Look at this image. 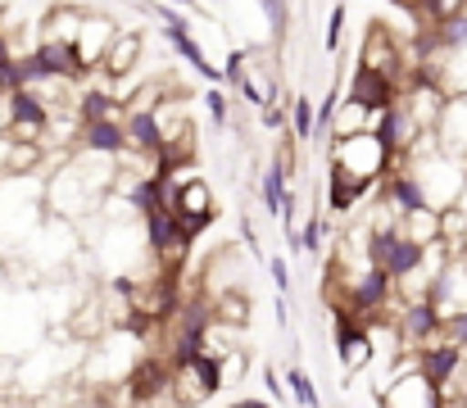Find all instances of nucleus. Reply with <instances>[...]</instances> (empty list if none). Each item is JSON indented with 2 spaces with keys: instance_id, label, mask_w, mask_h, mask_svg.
Wrapping results in <instances>:
<instances>
[{
  "instance_id": "obj_20",
  "label": "nucleus",
  "mask_w": 467,
  "mask_h": 408,
  "mask_svg": "<svg viewBox=\"0 0 467 408\" xmlns=\"http://www.w3.org/2000/svg\"><path fill=\"white\" fill-rule=\"evenodd\" d=\"M322 236H327V223H322V218L313 214L309 223H305V227H300L296 236H286V241H291V250H305V255H317V250L327 246Z\"/></svg>"
},
{
  "instance_id": "obj_22",
  "label": "nucleus",
  "mask_w": 467,
  "mask_h": 408,
  "mask_svg": "<svg viewBox=\"0 0 467 408\" xmlns=\"http://www.w3.org/2000/svg\"><path fill=\"white\" fill-rule=\"evenodd\" d=\"M291 132H296V141H313V100L309 96H296V105H291Z\"/></svg>"
},
{
  "instance_id": "obj_18",
  "label": "nucleus",
  "mask_w": 467,
  "mask_h": 408,
  "mask_svg": "<svg viewBox=\"0 0 467 408\" xmlns=\"http://www.w3.org/2000/svg\"><path fill=\"white\" fill-rule=\"evenodd\" d=\"M137 50H141V41H137V37L114 32V41H109V46H105V55H100V68H109V73H128V68L137 64Z\"/></svg>"
},
{
  "instance_id": "obj_6",
  "label": "nucleus",
  "mask_w": 467,
  "mask_h": 408,
  "mask_svg": "<svg viewBox=\"0 0 467 408\" xmlns=\"http://www.w3.org/2000/svg\"><path fill=\"white\" fill-rule=\"evenodd\" d=\"M377 404H390V408H445V395L418 372V363H400V372L386 382V391L377 395Z\"/></svg>"
},
{
  "instance_id": "obj_21",
  "label": "nucleus",
  "mask_w": 467,
  "mask_h": 408,
  "mask_svg": "<svg viewBox=\"0 0 467 408\" xmlns=\"http://www.w3.org/2000/svg\"><path fill=\"white\" fill-rule=\"evenodd\" d=\"M331 123H336V136H345V132H358V128H368L372 123V114L363 110V105H336V114H331Z\"/></svg>"
},
{
  "instance_id": "obj_11",
  "label": "nucleus",
  "mask_w": 467,
  "mask_h": 408,
  "mask_svg": "<svg viewBox=\"0 0 467 408\" xmlns=\"http://www.w3.org/2000/svg\"><path fill=\"white\" fill-rule=\"evenodd\" d=\"M286 177H291V163H286V154H277V159L264 168V182H259L264 209H268L273 218H291V214H296V195H291Z\"/></svg>"
},
{
  "instance_id": "obj_8",
  "label": "nucleus",
  "mask_w": 467,
  "mask_h": 408,
  "mask_svg": "<svg viewBox=\"0 0 467 408\" xmlns=\"http://www.w3.org/2000/svg\"><path fill=\"white\" fill-rule=\"evenodd\" d=\"M5 105H9V136H18V141H36V136L50 128V105L41 100L36 87H9Z\"/></svg>"
},
{
  "instance_id": "obj_4",
  "label": "nucleus",
  "mask_w": 467,
  "mask_h": 408,
  "mask_svg": "<svg viewBox=\"0 0 467 408\" xmlns=\"http://www.w3.org/2000/svg\"><path fill=\"white\" fill-rule=\"evenodd\" d=\"M168 214H172V218H177V227L195 241V236L213 223V191H209L200 177L168 182Z\"/></svg>"
},
{
  "instance_id": "obj_17",
  "label": "nucleus",
  "mask_w": 467,
  "mask_h": 408,
  "mask_svg": "<svg viewBox=\"0 0 467 408\" xmlns=\"http://www.w3.org/2000/svg\"><path fill=\"white\" fill-rule=\"evenodd\" d=\"M119 96L114 91H105V87H87V91H78V123H91V119H114L119 114Z\"/></svg>"
},
{
  "instance_id": "obj_23",
  "label": "nucleus",
  "mask_w": 467,
  "mask_h": 408,
  "mask_svg": "<svg viewBox=\"0 0 467 408\" xmlns=\"http://www.w3.org/2000/svg\"><path fill=\"white\" fill-rule=\"evenodd\" d=\"M146 14L159 18V27H163V32H182V27H191V18H186V14H177L168 0H150V5H146Z\"/></svg>"
},
{
  "instance_id": "obj_9",
  "label": "nucleus",
  "mask_w": 467,
  "mask_h": 408,
  "mask_svg": "<svg viewBox=\"0 0 467 408\" xmlns=\"http://www.w3.org/2000/svg\"><path fill=\"white\" fill-rule=\"evenodd\" d=\"M400 78H390V73H381V68H368V64H358L354 68V78H349V100L354 105H363L368 114H381V110H390L395 100H400Z\"/></svg>"
},
{
  "instance_id": "obj_14",
  "label": "nucleus",
  "mask_w": 467,
  "mask_h": 408,
  "mask_svg": "<svg viewBox=\"0 0 467 408\" xmlns=\"http://www.w3.org/2000/svg\"><path fill=\"white\" fill-rule=\"evenodd\" d=\"M109 41H114L109 18H82L78 32H73V50H78V59H82L87 68H100V55H105Z\"/></svg>"
},
{
  "instance_id": "obj_30",
  "label": "nucleus",
  "mask_w": 467,
  "mask_h": 408,
  "mask_svg": "<svg viewBox=\"0 0 467 408\" xmlns=\"http://www.w3.org/2000/svg\"><path fill=\"white\" fill-rule=\"evenodd\" d=\"M264 386H268V404H282L286 400V386L277 382V368H264Z\"/></svg>"
},
{
  "instance_id": "obj_33",
  "label": "nucleus",
  "mask_w": 467,
  "mask_h": 408,
  "mask_svg": "<svg viewBox=\"0 0 467 408\" xmlns=\"http://www.w3.org/2000/svg\"><path fill=\"white\" fill-rule=\"evenodd\" d=\"M168 5H200V0H168Z\"/></svg>"
},
{
  "instance_id": "obj_7",
  "label": "nucleus",
  "mask_w": 467,
  "mask_h": 408,
  "mask_svg": "<svg viewBox=\"0 0 467 408\" xmlns=\"http://www.w3.org/2000/svg\"><path fill=\"white\" fill-rule=\"evenodd\" d=\"M123 386H128L123 400H132V404H163V400H172V368L163 359H137L128 368Z\"/></svg>"
},
{
  "instance_id": "obj_19",
  "label": "nucleus",
  "mask_w": 467,
  "mask_h": 408,
  "mask_svg": "<svg viewBox=\"0 0 467 408\" xmlns=\"http://www.w3.org/2000/svg\"><path fill=\"white\" fill-rule=\"evenodd\" d=\"M282 382H286V386H291V391H286V395H291V400H296V404H305V408L322 404V395H317V391H313V382H309V372H305V368H286V377H282Z\"/></svg>"
},
{
  "instance_id": "obj_13",
  "label": "nucleus",
  "mask_w": 467,
  "mask_h": 408,
  "mask_svg": "<svg viewBox=\"0 0 467 408\" xmlns=\"http://www.w3.org/2000/svg\"><path fill=\"white\" fill-rule=\"evenodd\" d=\"M78 128H82V150L87 154H128L123 119H91V123H78Z\"/></svg>"
},
{
  "instance_id": "obj_5",
  "label": "nucleus",
  "mask_w": 467,
  "mask_h": 408,
  "mask_svg": "<svg viewBox=\"0 0 467 408\" xmlns=\"http://www.w3.org/2000/svg\"><path fill=\"white\" fill-rule=\"evenodd\" d=\"M413 363H418V372H422V377H427L441 395H450V386H454L459 368L467 363V345L450 340V336L441 331V336H431V340L413 345Z\"/></svg>"
},
{
  "instance_id": "obj_15",
  "label": "nucleus",
  "mask_w": 467,
  "mask_h": 408,
  "mask_svg": "<svg viewBox=\"0 0 467 408\" xmlns=\"http://www.w3.org/2000/svg\"><path fill=\"white\" fill-rule=\"evenodd\" d=\"M327 168H331V173H327V177H331L327 209H331V214H354V209H358V200L372 191V182H358V177H349L340 163H327Z\"/></svg>"
},
{
  "instance_id": "obj_32",
  "label": "nucleus",
  "mask_w": 467,
  "mask_h": 408,
  "mask_svg": "<svg viewBox=\"0 0 467 408\" xmlns=\"http://www.w3.org/2000/svg\"><path fill=\"white\" fill-rule=\"evenodd\" d=\"M241 241H245L250 255H259V236H254V223H250V218H241Z\"/></svg>"
},
{
  "instance_id": "obj_25",
  "label": "nucleus",
  "mask_w": 467,
  "mask_h": 408,
  "mask_svg": "<svg viewBox=\"0 0 467 408\" xmlns=\"http://www.w3.org/2000/svg\"><path fill=\"white\" fill-rule=\"evenodd\" d=\"M336 105H340V91H327L322 105H317V114H313V136L331 132V114H336Z\"/></svg>"
},
{
  "instance_id": "obj_28",
  "label": "nucleus",
  "mask_w": 467,
  "mask_h": 408,
  "mask_svg": "<svg viewBox=\"0 0 467 408\" xmlns=\"http://www.w3.org/2000/svg\"><path fill=\"white\" fill-rule=\"evenodd\" d=\"M268 272H273L277 295H291V268H286V259H282V255H273V259H268Z\"/></svg>"
},
{
  "instance_id": "obj_10",
  "label": "nucleus",
  "mask_w": 467,
  "mask_h": 408,
  "mask_svg": "<svg viewBox=\"0 0 467 408\" xmlns=\"http://www.w3.org/2000/svg\"><path fill=\"white\" fill-rule=\"evenodd\" d=\"M123 132H128V150H141V154H159L163 150V128H159V114L150 105H132L123 100Z\"/></svg>"
},
{
  "instance_id": "obj_24",
  "label": "nucleus",
  "mask_w": 467,
  "mask_h": 408,
  "mask_svg": "<svg viewBox=\"0 0 467 408\" xmlns=\"http://www.w3.org/2000/svg\"><path fill=\"white\" fill-rule=\"evenodd\" d=\"M264 14H268L273 37L282 41V37H286V27H291V9H286V0H264Z\"/></svg>"
},
{
  "instance_id": "obj_1",
  "label": "nucleus",
  "mask_w": 467,
  "mask_h": 408,
  "mask_svg": "<svg viewBox=\"0 0 467 408\" xmlns=\"http://www.w3.org/2000/svg\"><path fill=\"white\" fill-rule=\"evenodd\" d=\"M331 163H340L349 177H358V182H381L400 159L381 145V136L372 132V128H358V132H345L331 141Z\"/></svg>"
},
{
  "instance_id": "obj_27",
  "label": "nucleus",
  "mask_w": 467,
  "mask_h": 408,
  "mask_svg": "<svg viewBox=\"0 0 467 408\" xmlns=\"http://www.w3.org/2000/svg\"><path fill=\"white\" fill-rule=\"evenodd\" d=\"M204 110H209L213 128H223V123H227V96H223L218 87H209V91H204Z\"/></svg>"
},
{
  "instance_id": "obj_12",
  "label": "nucleus",
  "mask_w": 467,
  "mask_h": 408,
  "mask_svg": "<svg viewBox=\"0 0 467 408\" xmlns=\"http://www.w3.org/2000/svg\"><path fill=\"white\" fill-rule=\"evenodd\" d=\"M358 64H368V68H381V73H400V46H395V37L386 32V23H372L368 27V37H363V50H358Z\"/></svg>"
},
{
  "instance_id": "obj_26",
  "label": "nucleus",
  "mask_w": 467,
  "mask_h": 408,
  "mask_svg": "<svg viewBox=\"0 0 467 408\" xmlns=\"http://www.w3.org/2000/svg\"><path fill=\"white\" fill-rule=\"evenodd\" d=\"M345 5H336L331 9V18H327V50H340V37H345Z\"/></svg>"
},
{
  "instance_id": "obj_16",
  "label": "nucleus",
  "mask_w": 467,
  "mask_h": 408,
  "mask_svg": "<svg viewBox=\"0 0 467 408\" xmlns=\"http://www.w3.org/2000/svg\"><path fill=\"white\" fill-rule=\"evenodd\" d=\"M163 37H168V46H172V50H177V55H182V59H186L195 73H204V82H223V68H218V64L204 55V46L191 37V27H182V32H163Z\"/></svg>"
},
{
  "instance_id": "obj_3",
  "label": "nucleus",
  "mask_w": 467,
  "mask_h": 408,
  "mask_svg": "<svg viewBox=\"0 0 467 408\" xmlns=\"http://www.w3.org/2000/svg\"><path fill=\"white\" fill-rule=\"evenodd\" d=\"M331 299H340L345 309H354L363 322H372L377 313H386V304H395L400 299V286H395V277L381 268V264H363L358 277H349L345 281V290H336Z\"/></svg>"
},
{
  "instance_id": "obj_2",
  "label": "nucleus",
  "mask_w": 467,
  "mask_h": 408,
  "mask_svg": "<svg viewBox=\"0 0 467 408\" xmlns=\"http://www.w3.org/2000/svg\"><path fill=\"white\" fill-rule=\"evenodd\" d=\"M105 186H109V177L96 182V173H91L82 159H73V163L59 168V177L46 186V204H50L55 214H64V218H82V214L105 195Z\"/></svg>"
},
{
  "instance_id": "obj_31",
  "label": "nucleus",
  "mask_w": 467,
  "mask_h": 408,
  "mask_svg": "<svg viewBox=\"0 0 467 408\" xmlns=\"http://www.w3.org/2000/svg\"><path fill=\"white\" fill-rule=\"evenodd\" d=\"M241 68H245V55H241V50H232V55H227V64H223V82H232V87H236Z\"/></svg>"
},
{
  "instance_id": "obj_29",
  "label": "nucleus",
  "mask_w": 467,
  "mask_h": 408,
  "mask_svg": "<svg viewBox=\"0 0 467 408\" xmlns=\"http://www.w3.org/2000/svg\"><path fill=\"white\" fill-rule=\"evenodd\" d=\"M259 110H264V128H268V132H282V128H286V110H282L277 100H268V105H259Z\"/></svg>"
}]
</instances>
